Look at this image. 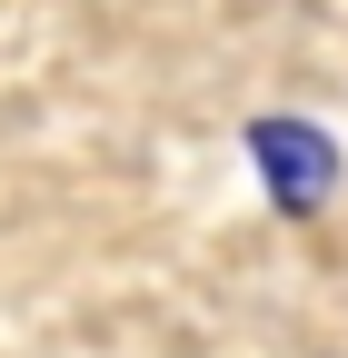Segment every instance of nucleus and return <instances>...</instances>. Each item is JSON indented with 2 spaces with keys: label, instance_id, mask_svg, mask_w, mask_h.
<instances>
[{
  "label": "nucleus",
  "instance_id": "f257e3e1",
  "mask_svg": "<svg viewBox=\"0 0 348 358\" xmlns=\"http://www.w3.org/2000/svg\"><path fill=\"white\" fill-rule=\"evenodd\" d=\"M249 159H259V179L279 189V209H298V219L338 189V150L319 140L309 120H259V129H249Z\"/></svg>",
  "mask_w": 348,
  "mask_h": 358
}]
</instances>
